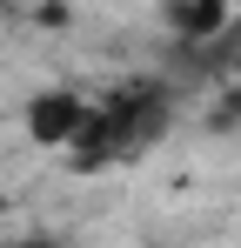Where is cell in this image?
<instances>
[{"label":"cell","mask_w":241,"mask_h":248,"mask_svg":"<svg viewBox=\"0 0 241 248\" xmlns=\"http://www.w3.org/2000/svg\"><path fill=\"white\" fill-rule=\"evenodd\" d=\"M161 121H167V81H120L114 94H94V114H87V127L67 155H74V168L127 161L154 141Z\"/></svg>","instance_id":"cell-1"},{"label":"cell","mask_w":241,"mask_h":248,"mask_svg":"<svg viewBox=\"0 0 241 248\" xmlns=\"http://www.w3.org/2000/svg\"><path fill=\"white\" fill-rule=\"evenodd\" d=\"M87 114H94V94H80V87H40L20 108V127H27L34 148H60L67 155L80 141V127H87Z\"/></svg>","instance_id":"cell-2"},{"label":"cell","mask_w":241,"mask_h":248,"mask_svg":"<svg viewBox=\"0 0 241 248\" xmlns=\"http://www.w3.org/2000/svg\"><path fill=\"white\" fill-rule=\"evenodd\" d=\"M228 20H235V0H167V34L181 47H214L228 34Z\"/></svg>","instance_id":"cell-3"},{"label":"cell","mask_w":241,"mask_h":248,"mask_svg":"<svg viewBox=\"0 0 241 248\" xmlns=\"http://www.w3.org/2000/svg\"><path fill=\"white\" fill-rule=\"evenodd\" d=\"M221 121H228V127L241 121V87H228V94H221Z\"/></svg>","instance_id":"cell-4"},{"label":"cell","mask_w":241,"mask_h":248,"mask_svg":"<svg viewBox=\"0 0 241 248\" xmlns=\"http://www.w3.org/2000/svg\"><path fill=\"white\" fill-rule=\"evenodd\" d=\"M14 7H20V0H0V14H14Z\"/></svg>","instance_id":"cell-5"},{"label":"cell","mask_w":241,"mask_h":248,"mask_svg":"<svg viewBox=\"0 0 241 248\" xmlns=\"http://www.w3.org/2000/svg\"><path fill=\"white\" fill-rule=\"evenodd\" d=\"M0 228H7V195H0Z\"/></svg>","instance_id":"cell-6"}]
</instances>
